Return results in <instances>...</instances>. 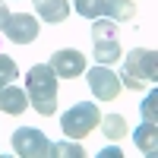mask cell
I'll list each match as a JSON object with an SVG mask.
<instances>
[{"mask_svg":"<svg viewBox=\"0 0 158 158\" xmlns=\"http://www.w3.org/2000/svg\"><path fill=\"white\" fill-rule=\"evenodd\" d=\"M25 89H29V104L38 114L51 117L57 111V76L51 63H35L25 76Z\"/></svg>","mask_w":158,"mask_h":158,"instance_id":"1","label":"cell"},{"mask_svg":"<svg viewBox=\"0 0 158 158\" xmlns=\"http://www.w3.org/2000/svg\"><path fill=\"white\" fill-rule=\"evenodd\" d=\"M155 76H158V54H155V51L136 48V51L127 54L123 73H120V85L142 92L146 85H155Z\"/></svg>","mask_w":158,"mask_h":158,"instance_id":"2","label":"cell"},{"mask_svg":"<svg viewBox=\"0 0 158 158\" xmlns=\"http://www.w3.org/2000/svg\"><path fill=\"white\" fill-rule=\"evenodd\" d=\"M98 120H101V111L92 101H76L73 108L60 117V127H63V133L70 139H82V136H89L92 130L98 127Z\"/></svg>","mask_w":158,"mask_h":158,"instance_id":"3","label":"cell"},{"mask_svg":"<svg viewBox=\"0 0 158 158\" xmlns=\"http://www.w3.org/2000/svg\"><path fill=\"white\" fill-rule=\"evenodd\" d=\"M13 152L22 158H51V139L35 127H22L13 133Z\"/></svg>","mask_w":158,"mask_h":158,"instance_id":"4","label":"cell"},{"mask_svg":"<svg viewBox=\"0 0 158 158\" xmlns=\"http://www.w3.org/2000/svg\"><path fill=\"white\" fill-rule=\"evenodd\" d=\"M89 89H92V95H95L98 101H114L117 95H120V76L111 73L108 67H92L89 73Z\"/></svg>","mask_w":158,"mask_h":158,"instance_id":"5","label":"cell"},{"mask_svg":"<svg viewBox=\"0 0 158 158\" xmlns=\"http://www.w3.org/2000/svg\"><path fill=\"white\" fill-rule=\"evenodd\" d=\"M3 35L16 44H29L38 38V19L32 13H10V19L3 25Z\"/></svg>","mask_w":158,"mask_h":158,"instance_id":"6","label":"cell"},{"mask_svg":"<svg viewBox=\"0 0 158 158\" xmlns=\"http://www.w3.org/2000/svg\"><path fill=\"white\" fill-rule=\"evenodd\" d=\"M51 70H54L57 79H76L85 70V57L79 51H73V48H63V51H57L51 57Z\"/></svg>","mask_w":158,"mask_h":158,"instance_id":"7","label":"cell"},{"mask_svg":"<svg viewBox=\"0 0 158 158\" xmlns=\"http://www.w3.org/2000/svg\"><path fill=\"white\" fill-rule=\"evenodd\" d=\"M29 104V92L16 89V85H3L0 89V111L3 114H22Z\"/></svg>","mask_w":158,"mask_h":158,"instance_id":"8","label":"cell"},{"mask_svg":"<svg viewBox=\"0 0 158 158\" xmlns=\"http://www.w3.org/2000/svg\"><path fill=\"white\" fill-rule=\"evenodd\" d=\"M32 3L44 22H67L70 16V0H32Z\"/></svg>","mask_w":158,"mask_h":158,"instance_id":"9","label":"cell"},{"mask_svg":"<svg viewBox=\"0 0 158 158\" xmlns=\"http://www.w3.org/2000/svg\"><path fill=\"white\" fill-rule=\"evenodd\" d=\"M101 16L114 22H130L136 16V3L133 0H101Z\"/></svg>","mask_w":158,"mask_h":158,"instance_id":"10","label":"cell"},{"mask_svg":"<svg viewBox=\"0 0 158 158\" xmlns=\"http://www.w3.org/2000/svg\"><path fill=\"white\" fill-rule=\"evenodd\" d=\"M133 142H136V149H139V152L155 155V152H158V127L149 123V120H142V127L133 133Z\"/></svg>","mask_w":158,"mask_h":158,"instance_id":"11","label":"cell"},{"mask_svg":"<svg viewBox=\"0 0 158 158\" xmlns=\"http://www.w3.org/2000/svg\"><path fill=\"white\" fill-rule=\"evenodd\" d=\"M92 41H95V60L101 67L120 60V41H117V38H92Z\"/></svg>","mask_w":158,"mask_h":158,"instance_id":"12","label":"cell"},{"mask_svg":"<svg viewBox=\"0 0 158 158\" xmlns=\"http://www.w3.org/2000/svg\"><path fill=\"white\" fill-rule=\"evenodd\" d=\"M98 127H101V133L108 136V139H123L127 136V120L120 114H104L101 120H98Z\"/></svg>","mask_w":158,"mask_h":158,"instance_id":"13","label":"cell"},{"mask_svg":"<svg viewBox=\"0 0 158 158\" xmlns=\"http://www.w3.org/2000/svg\"><path fill=\"white\" fill-rule=\"evenodd\" d=\"M51 155H63V158H82L85 152H82V146H79L76 139H70V142H51Z\"/></svg>","mask_w":158,"mask_h":158,"instance_id":"14","label":"cell"},{"mask_svg":"<svg viewBox=\"0 0 158 158\" xmlns=\"http://www.w3.org/2000/svg\"><path fill=\"white\" fill-rule=\"evenodd\" d=\"M139 111H142V120H149V123L158 120V92H155V85H152V95H146Z\"/></svg>","mask_w":158,"mask_h":158,"instance_id":"15","label":"cell"},{"mask_svg":"<svg viewBox=\"0 0 158 158\" xmlns=\"http://www.w3.org/2000/svg\"><path fill=\"white\" fill-rule=\"evenodd\" d=\"M16 76H19V73H16V63H13V57L0 54V89H3V85H10Z\"/></svg>","mask_w":158,"mask_h":158,"instance_id":"16","label":"cell"},{"mask_svg":"<svg viewBox=\"0 0 158 158\" xmlns=\"http://www.w3.org/2000/svg\"><path fill=\"white\" fill-rule=\"evenodd\" d=\"M76 13L85 19H98L101 16V0H76Z\"/></svg>","mask_w":158,"mask_h":158,"instance_id":"17","label":"cell"},{"mask_svg":"<svg viewBox=\"0 0 158 158\" xmlns=\"http://www.w3.org/2000/svg\"><path fill=\"white\" fill-rule=\"evenodd\" d=\"M101 158H120V149H117V146H108V149H101Z\"/></svg>","mask_w":158,"mask_h":158,"instance_id":"18","label":"cell"},{"mask_svg":"<svg viewBox=\"0 0 158 158\" xmlns=\"http://www.w3.org/2000/svg\"><path fill=\"white\" fill-rule=\"evenodd\" d=\"M6 19H10V10H6V3H3V0H0V32H3Z\"/></svg>","mask_w":158,"mask_h":158,"instance_id":"19","label":"cell"}]
</instances>
